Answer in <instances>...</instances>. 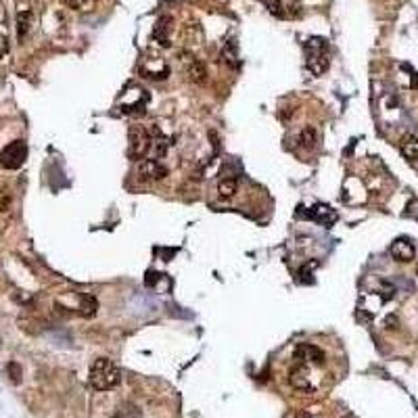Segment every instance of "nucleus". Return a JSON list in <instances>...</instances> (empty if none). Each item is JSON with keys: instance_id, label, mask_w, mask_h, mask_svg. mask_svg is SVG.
I'll use <instances>...</instances> for the list:
<instances>
[{"instance_id": "obj_1", "label": "nucleus", "mask_w": 418, "mask_h": 418, "mask_svg": "<svg viewBox=\"0 0 418 418\" xmlns=\"http://www.w3.org/2000/svg\"><path fill=\"white\" fill-rule=\"evenodd\" d=\"M88 381H90V387L96 391H111L121 383V370L109 358H98L92 364Z\"/></svg>"}, {"instance_id": "obj_2", "label": "nucleus", "mask_w": 418, "mask_h": 418, "mask_svg": "<svg viewBox=\"0 0 418 418\" xmlns=\"http://www.w3.org/2000/svg\"><path fill=\"white\" fill-rule=\"evenodd\" d=\"M306 59L314 75H322L328 69V42L324 38H310L306 42Z\"/></svg>"}, {"instance_id": "obj_3", "label": "nucleus", "mask_w": 418, "mask_h": 418, "mask_svg": "<svg viewBox=\"0 0 418 418\" xmlns=\"http://www.w3.org/2000/svg\"><path fill=\"white\" fill-rule=\"evenodd\" d=\"M128 155L130 159L134 161H143L147 159L149 151H151V132L143 125H130V132H128Z\"/></svg>"}, {"instance_id": "obj_4", "label": "nucleus", "mask_w": 418, "mask_h": 418, "mask_svg": "<svg viewBox=\"0 0 418 418\" xmlns=\"http://www.w3.org/2000/svg\"><path fill=\"white\" fill-rule=\"evenodd\" d=\"M28 159V145L23 141H13L0 151V166L5 170H19Z\"/></svg>"}, {"instance_id": "obj_5", "label": "nucleus", "mask_w": 418, "mask_h": 418, "mask_svg": "<svg viewBox=\"0 0 418 418\" xmlns=\"http://www.w3.org/2000/svg\"><path fill=\"white\" fill-rule=\"evenodd\" d=\"M312 364H306V362H297L291 366V370H289V383L293 385L295 389L299 391H314L316 385L312 383V368H310Z\"/></svg>"}, {"instance_id": "obj_6", "label": "nucleus", "mask_w": 418, "mask_h": 418, "mask_svg": "<svg viewBox=\"0 0 418 418\" xmlns=\"http://www.w3.org/2000/svg\"><path fill=\"white\" fill-rule=\"evenodd\" d=\"M138 174H141V178L145 180H163L168 176V168L163 166L159 159H143L138 161Z\"/></svg>"}, {"instance_id": "obj_7", "label": "nucleus", "mask_w": 418, "mask_h": 418, "mask_svg": "<svg viewBox=\"0 0 418 418\" xmlns=\"http://www.w3.org/2000/svg\"><path fill=\"white\" fill-rule=\"evenodd\" d=\"M147 100H149L147 90H143V88H134V90H132V100L123 98L121 105H119V111L121 113H130V115H141V113H145Z\"/></svg>"}, {"instance_id": "obj_8", "label": "nucleus", "mask_w": 418, "mask_h": 418, "mask_svg": "<svg viewBox=\"0 0 418 418\" xmlns=\"http://www.w3.org/2000/svg\"><path fill=\"white\" fill-rule=\"evenodd\" d=\"M174 145V138L170 136H163L159 128H153L151 130V151H149V155L151 159H159L168 153V149Z\"/></svg>"}, {"instance_id": "obj_9", "label": "nucleus", "mask_w": 418, "mask_h": 418, "mask_svg": "<svg viewBox=\"0 0 418 418\" xmlns=\"http://www.w3.org/2000/svg\"><path fill=\"white\" fill-rule=\"evenodd\" d=\"M293 360H297V362H306V364H314V366H322V364H324V353H322L318 347H316V345L301 343V345L295 349Z\"/></svg>"}, {"instance_id": "obj_10", "label": "nucleus", "mask_w": 418, "mask_h": 418, "mask_svg": "<svg viewBox=\"0 0 418 418\" xmlns=\"http://www.w3.org/2000/svg\"><path fill=\"white\" fill-rule=\"evenodd\" d=\"M182 63H184V67H186V73H188V78H191L193 82L197 84H203L207 80V69L205 65L201 63L199 59H195L193 55H182Z\"/></svg>"}, {"instance_id": "obj_11", "label": "nucleus", "mask_w": 418, "mask_h": 418, "mask_svg": "<svg viewBox=\"0 0 418 418\" xmlns=\"http://www.w3.org/2000/svg\"><path fill=\"white\" fill-rule=\"evenodd\" d=\"M414 245L410 243V240L406 238H399L395 240L393 245H391V255H393V259L401 261V263H406V261H412L414 259Z\"/></svg>"}, {"instance_id": "obj_12", "label": "nucleus", "mask_w": 418, "mask_h": 418, "mask_svg": "<svg viewBox=\"0 0 418 418\" xmlns=\"http://www.w3.org/2000/svg\"><path fill=\"white\" fill-rule=\"evenodd\" d=\"M399 151H401V155L406 157L408 161L416 163L418 161V136L403 134L401 141H399Z\"/></svg>"}, {"instance_id": "obj_13", "label": "nucleus", "mask_w": 418, "mask_h": 418, "mask_svg": "<svg viewBox=\"0 0 418 418\" xmlns=\"http://www.w3.org/2000/svg\"><path fill=\"white\" fill-rule=\"evenodd\" d=\"M308 218H314L316 222H320V224H324L326 228H331L335 222H337V211H333L328 205H316L310 213H306Z\"/></svg>"}, {"instance_id": "obj_14", "label": "nucleus", "mask_w": 418, "mask_h": 418, "mask_svg": "<svg viewBox=\"0 0 418 418\" xmlns=\"http://www.w3.org/2000/svg\"><path fill=\"white\" fill-rule=\"evenodd\" d=\"M170 23H172V19H170V17H161V19L157 21V25H155V30H153L155 40H157L161 46H168V44H170V38H168Z\"/></svg>"}, {"instance_id": "obj_15", "label": "nucleus", "mask_w": 418, "mask_h": 418, "mask_svg": "<svg viewBox=\"0 0 418 418\" xmlns=\"http://www.w3.org/2000/svg\"><path fill=\"white\" fill-rule=\"evenodd\" d=\"M78 310H80L82 316H86V318H92V316L96 314V310H98V303H96V299L92 295H82Z\"/></svg>"}, {"instance_id": "obj_16", "label": "nucleus", "mask_w": 418, "mask_h": 418, "mask_svg": "<svg viewBox=\"0 0 418 418\" xmlns=\"http://www.w3.org/2000/svg\"><path fill=\"white\" fill-rule=\"evenodd\" d=\"M236 191H238V182H236V178H224V180H220V184H218V193H220L222 199H230V197H234Z\"/></svg>"}, {"instance_id": "obj_17", "label": "nucleus", "mask_w": 418, "mask_h": 418, "mask_svg": "<svg viewBox=\"0 0 418 418\" xmlns=\"http://www.w3.org/2000/svg\"><path fill=\"white\" fill-rule=\"evenodd\" d=\"M32 21H34L32 11H21V13H17V34H19V38H23L25 34H28Z\"/></svg>"}, {"instance_id": "obj_18", "label": "nucleus", "mask_w": 418, "mask_h": 418, "mask_svg": "<svg viewBox=\"0 0 418 418\" xmlns=\"http://www.w3.org/2000/svg\"><path fill=\"white\" fill-rule=\"evenodd\" d=\"M263 7L268 9V13H272V15L278 17V19H285L287 17L285 7H283L281 0H263Z\"/></svg>"}, {"instance_id": "obj_19", "label": "nucleus", "mask_w": 418, "mask_h": 418, "mask_svg": "<svg viewBox=\"0 0 418 418\" xmlns=\"http://www.w3.org/2000/svg\"><path fill=\"white\" fill-rule=\"evenodd\" d=\"M299 143H301V147H306V149L316 147V143H318V136H316L314 128H306V130H303L301 136H299Z\"/></svg>"}, {"instance_id": "obj_20", "label": "nucleus", "mask_w": 418, "mask_h": 418, "mask_svg": "<svg viewBox=\"0 0 418 418\" xmlns=\"http://www.w3.org/2000/svg\"><path fill=\"white\" fill-rule=\"evenodd\" d=\"M222 57H226V63H230L232 67H236V50H234V40H230L226 46H224V50H222Z\"/></svg>"}, {"instance_id": "obj_21", "label": "nucleus", "mask_w": 418, "mask_h": 418, "mask_svg": "<svg viewBox=\"0 0 418 418\" xmlns=\"http://www.w3.org/2000/svg\"><path fill=\"white\" fill-rule=\"evenodd\" d=\"M7 372H9L11 381L15 383V385H19V383H21V366H19L17 362H11V364L7 366Z\"/></svg>"}, {"instance_id": "obj_22", "label": "nucleus", "mask_w": 418, "mask_h": 418, "mask_svg": "<svg viewBox=\"0 0 418 418\" xmlns=\"http://www.w3.org/2000/svg\"><path fill=\"white\" fill-rule=\"evenodd\" d=\"M7 53H9V40L5 34H0V59H5Z\"/></svg>"}, {"instance_id": "obj_23", "label": "nucleus", "mask_w": 418, "mask_h": 418, "mask_svg": "<svg viewBox=\"0 0 418 418\" xmlns=\"http://www.w3.org/2000/svg\"><path fill=\"white\" fill-rule=\"evenodd\" d=\"M84 3L86 0H65V5L71 9H80V7H84Z\"/></svg>"}, {"instance_id": "obj_24", "label": "nucleus", "mask_w": 418, "mask_h": 418, "mask_svg": "<svg viewBox=\"0 0 418 418\" xmlns=\"http://www.w3.org/2000/svg\"><path fill=\"white\" fill-rule=\"evenodd\" d=\"M111 418H123V414H121V412H117L115 416H111Z\"/></svg>"}, {"instance_id": "obj_25", "label": "nucleus", "mask_w": 418, "mask_h": 418, "mask_svg": "<svg viewBox=\"0 0 418 418\" xmlns=\"http://www.w3.org/2000/svg\"><path fill=\"white\" fill-rule=\"evenodd\" d=\"M343 418H356V416H351V414H347V416H343Z\"/></svg>"}]
</instances>
